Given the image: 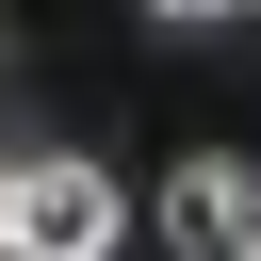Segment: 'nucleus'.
<instances>
[{
    "label": "nucleus",
    "instance_id": "6",
    "mask_svg": "<svg viewBox=\"0 0 261 261\" xmlns=\"http://www.w3.org/2000/svg\"><path fill=\"white\" fill-rule=\"evenodd\" d=\"M245 261H261V245H245Z\"/></svg>",
    "mask_w": 261,
    "mask_h": 261
},
{
    "label": "nucleus",
    "instance_id": "3",
    "mask_svg": "<svg viewBox=\"0 0 261 261\" xmlns=\"http://www.w3.org/2000/svg\"><path fill=\"white\" fill-rule=\"evenodd\" d=\"M16 179H33V163H0V261H16Z\"/></svg>",
    "mask_w": 261,
    "mask_h": 261
},
{
    "label": "nucleus",
    "instance_id": "2",
    "mask_svg": "<svg viewBox=\"0 0 261 261\" xmlns=\"http://www.w3.org/2000/svg\"><path fill=\"white\" fill-rule=\"evenodd\" d=\"M163 245H179V261H245V245H261V179H245L228 147H196V163L163 179Z\"/></svg>",
    "mask_w": 261,
    "mask_h": 261
},
{
    "label": "nucleus",
    "instance_id": "4",
    "mask_svg": "<svg viewBox=\"0 0 261 261\" xmlns=\"http://www.w3.org/2000/svg\"><path fill=\"white\" fill-rule=\"evenodd\" d=\"M147 16H245V0H147Z\"/></svg>",
    "mask_w": 261,
    "mask_h": 261
},
{
    "label": "nucleus",
    "instance_id": "1",
    "mask_svg": "<svg viewBox=\"0 0 261 261\" xmlns=\"http://www.w3.org/2000/svg\"><path fill=\"white\" fill-rule=\"evenodd\" d=\"M114 245H130V196L98 163H33L16 179V261H114Z\"/></svg>",
    "mask_w": 261,
    "mask_h": 261
},
{
    "label": "nucleus",
    "instance_id": "5",
    "mask_svg": "<svg viewBox=\"0 0 261 261\" xmlns=\"http://www.w3.org/2000/svg\"><path fill=\"white\" fill-rule=\"evenodd\" d=\"M245 16H261V0H245Z\"/></svg>",
    "mask_w": 261,
    "mask_h": 261
}]
</instances>
